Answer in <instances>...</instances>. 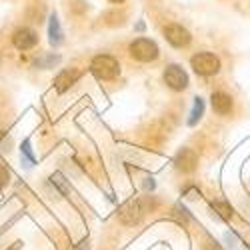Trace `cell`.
Masks as SVG:
<instances>
[{
    "label": "cell",
    "instance_id": "6da1fadb",
    "mask_svg": "<svg viewBox=\"0 0 250 250\" xmlns=\"http://www.w3.org/2000/svg\"><path fill=\"white\" fill-rule=\"evenodd\" d=\"M152 208H154V200L150 196L134 198V200L126 202L118 210V220L122 224H126V226H134V224H138L144 218V214L150 212Z\"/></svg>",
    "mask_w": 250,
    "mask_h": 250
},
{
    "label": "cell",
    "instance_id": "7a4b0ae2",
    "mask_svg": "<svg viewBox=\"0 0 250 250\" xmlns=\"http://www.w3.org/2000/svg\"><path fill=\"white\" fill-rule=\"evenodd\" d=\"M90 70L100 80H114L120 74V64L114 56L108 54H98L90 62Z\"/></svg>",
    "mask_w": 250,
    "mask_h": 250
},
{
    "label": "cell",
    "instance_id": "3957f363",
    "mask_svg": "<svg viewBox=\"0 0 250 250\" xmlns=\"http://www.w3.org/2000/svg\"><path fill=\"white\" fill-rule=\"evenodd\" d=\"M190 64H192L194 72L200 74V76H212V74H216L220 70V60L212 52H198V54H194L192 60H190Z\"/></svg>",
    "mask_w": 250,
    "mask_h": 250
},
{
    "label": "cell",
    "instance_id": "277c9868",
    "mask_svg": "<svg viewBox=\"0 0 250 250\" xmlns=\"http://www.w3.org/2000/svg\"><path fill=\"white\" fill-rule=\"evenodd\" d=\"M130 56L138 62H152L158 58V46L150 38H138L130 44Z\"/></svg>",
    "mask_w": 250,
    "mask_h": 250
},
{
    "label": "cell",
    "instance_id": "5b68a950",
    "mask_svg": "<svg viewBox=\"0 0 250 250\" xmlns=\"http://www.w3.org/2000/svg\"><path fill=\"white\" fill-rule=\"evenodd\" d=\"M164 82L172 90H184L186 86H188V74L182 70V66L170 64V66H166V70H164Z\"/></svg>",
    "mask_w": 250,
    "mask_h": 250
},
{
    "label": "cell",
    "instance_id": "8992f818",
    "mask_svg": "<svg viewBox=\"0 0 250 250\" xmlns=\"http://www.w3.org/2000/svg\"><path fill=\"white\" fill-rule=\"evenodd\" d=\"M164 36H166V40H168V42H170L172 46H176V48L188 46L190 40H192L190 32L186 30L184 26H180V24H168V26L164 28Z\"/></svg>",
    "mask_w": 250,
    "mask_h": 250
},
{
    "label": "cell",
    "instance_id": "52a82bcc",
    "mask_svg": "<svg viewBox=\"0 0 250 250\" xmlns=\"http://www.w3.org/2000/svg\"><path fill=\"white\" fill-rule=\"evenodd\" d=\"M12 44L18 50H30L38 44V34L32 28H18L12 36Z\"/></svg>",
    "mask_w": 250,
    "mask_h": 250
},
{
    "label": "cell",
    "instance_id": "ba28073f",
    "mask_svg": "<svg viewBox=\"0 0 250 250\" xmlns=\"http://www.w3.org/2000/svg\"><path fill=\"white\" fill-rule=\"evenodd\" d=\"M174 164L176 168L182 170V172H192L198 164V154L192 150V148H180L174 156Z\"/></svg>",
    "mask_w": 250,
    "mask_h": 250
},
{
    "label": "cell",
    "instance_id": "9c48e42d",
    "mask_svg": "<svg viewBox=\"0 0 250 250\" xmlns=\"http://www.w3.org/2000/svg\"><path fill=\"white\" fill-rule=\"evenodd\" d=\"M80 78V72L76 68H66V70H62L56 78H54V88L58 92H66L72 84H76V80Z\"/></svg>",
    "mask_w": 250,
    "mask_h": 250
},
{
    "label": "cell",
    "instance_id": "30bf717a",
    "mask_svg": "<svg viewBox=\"0 0 250 250\" xmlns=\"http://www.w3.org/2000/svg\"><path fill=\"white\" fill-rule=\"evenodd\" d=\"M210 104L216 114H228L232 110V98L228 96L226 92H214L210 96Z\"/></svg>",
    "mask_w": 250,
    "mask_h": 250
},
{
    "label": "cell",
    "instance_id": "8fae6325",
    "mask_svg": "<svg viewBox=\"0 0 250 250\" xmlns=\"http://www.w3.org/2000/svg\"><path fill=\"white\" fill-rule=\"evenodd\" d=\"M48 36H50L48 40H50V44H52V46H60V44H62V40H64V38H62L64 34H62V28H60V22H58V16H56V14H50Z\"/></svg>",
    "mask_w": 250,
    "mask_h": 250
},
{
    "label": "cell",
    "instance_id": "7c38bea8",
    "mask_svg": "<svg viewBox=\"0 0 250 250\" xmlns=\"http://www.w3.org/2000/svg\"><path fill=\"white\" fill-rule=\"evenodd\" d=\"M202 114H204V100H202L200 96H196V98H194V106H192V110H190V118H188L190 126H194V124L202 118Z\"/></svg>",
    "mask_w": 250,
    "mask_h": 250
},
{
    "label": "cell",
    "instance_id": "4fadbf2b",
    "mask_svg": "<svg viewBox=\"0 0 250 250\" xmlns=\"http://www.w3.org/2000/svg\"><path fill=\"white\" fill-rule=\"evenodd\" d=\"M20 150H22V154L26 156L28 166H32V164L36 162V158H34V154H32V148H30V140H24V142H22V148H20Z\"/></svg>",
    "mask_w": 250,
    "mask_h": 250
},
{
    "label": "cell",
    "instance_id": "5bb4252c",
    "mask_svg": "<svg viewBox=\"0 0 250 250\" xmlns=\"http://www.w3.org/2000/svg\"><path fill=\"white\" fill-rule=\"evenodd\" d=\"M58 60H60L58 56H48V58H44L42 62H36V66H40V68H48L50 64H56Z\"/></svg>",
    "mask_w": 250,
    "mask_h": 250
},
{
    "label": "cell",
    "instance_id": "9a60e30c",
    "mask_svg": "<svg viewBox=\"0 0 250 250\" xmlns=\"http://www.w3.org/2000/svg\"><path fill=\"white\" fill-rule=\"evenodd\" d=\"M54 182H56V184L60 186V188H62V190H64V192H68V186L64 184V178H62L60 174H54V176H52V184H54Z\"/></svg>",
    "mask_w": 250,
    "mask_h": 250
},
{
    "label": "cell",
    "instance_id": "2e32d148",
    "mask_svg": "<svg viewBox=\"0 0 250 250\" xmlns=\"http://www.w3.org/2000/svg\"><path fill=\"white\" fill-rule=\"evenodd\" d=\"M110 2H114V4H120V2H124V0H110Z\"/></svg>",
    "mask_w": 250,
    "mask_h": 250
}]
</instances>
